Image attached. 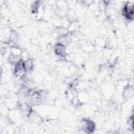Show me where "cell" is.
Returning <instances> with one entry per match:
<instances>
[{"label":"cell","instance_id":"7a4b0ae2","mask_svg":"<svg viewBox=\"0 0 134 134\" xmlns=\"http://www.w3.org/2000/svg\"><path fill=\"white\" fill-rule=\"evenodd\" d=\"M83 129L85 130H87V132H90V131H92L94 129V124L91 121L86 120L83 121Z\"/></svg>","mask_w":134,"mask_h":134},{"label":"cell","instance_id":"6da1fadb","mask_svg":"<svg viewBox=\"0 0 134 134\" xmlns=\"http://www.w3.org/2000/svg\"><path fill=\"white\" fill-rule=\"evenodd\" d=\"M133 11L132 5H127L125 6L124 9V13L127 18L129 19L132 18L133 17Z\"/></svg>","mask_w":134,"mask_h":134}]
</instances>
